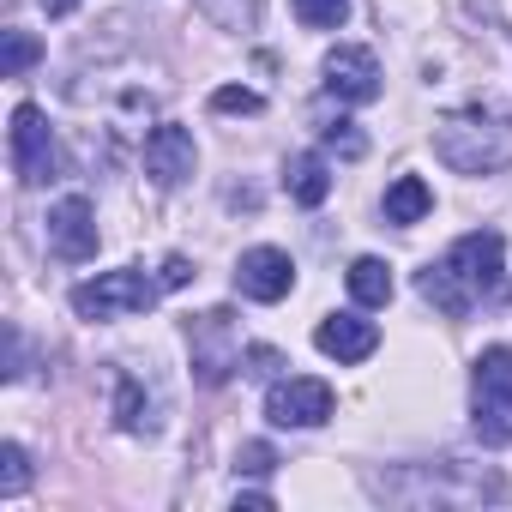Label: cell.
Listing matches in <instances>:
<instances>
[{
  "instance_id": "6da1fadb",
  "label": "cell",
  "mask_w": 512,
  "mask_h": 512,
  "mask_svg": "<svg viewBox=\"0 0 512 512\" xmlns=\"http://www.w3.org/2000/svg\"><path fill=\"white\" fill-rule=\"evenodd\" d=\"M500 260H506V241H500L494 229L458 235L446 260L416 278V290H422V302H434L446 320H464L476 302H500V290H506Z\"/></svg>"
},
{
  "instance_id": "7a4b0ae2",
  "label": "cell",
  "mask_w": 512,
  "mask_h": 512,
  "mask_svg": "<svg viewBox=\"0 0 512 512\" xmlns=\"http://www.w3.org/2000/svg\"><path fill=\"white\" fill-rule=\"evenodd\" d=\"M470 416L488 446H512V350L494 344L470 368Z\"/></svg>"
},
{
  "instance_id": "3957f363",
  "label": "cell",
  "mask_w": 512,
  "mask_h": 512,
  "mask_svg": "<svg viewBox=\"0 0 512 512\" xmlns=\"http://www.w3.org/2000/svg\"><path fill=\"white\" fill-rule=\"evenodd\" d=\"M157 290H163V284H151L139 266H127V272H103V278H91V284L73 290V314H79V320H127V314H151V308H157Z\"/></svg>"
},
{
  "instance_id": "277c9868",
  "label": "cell",
  "mask_w": 512,
  "mask_h": 512,
  "mask_svg": "<svg viewBox=\"0 0 512 512\" xmlns=\"http://www.w3.org/2000/svg\"><path fill=\"white\" fill-rule=\"evenodd\" d=\"M434 151H440L452 169H464V175H488V169H506V163H512V133H506V127H488V121L458 115V121H446V127H440Z\"/></svg>"
},
{
  "instance_id": "5b68a950",
  "label": "cell",
  "mask_w": 512,
  "mask_h": 512,
  "mask_svg": "<svg viewBox=\"0 0 512 512\" xmlns=\"http://www.w3.org/2000/svg\"><path fill=\"white\" fill-rule=\"evenodd\" d=\"M7 151H13V175H19L25 187H43V181L61 175V145H55V133H49V121H43L37 103H19V109H13Z\"/></svg>"
},
{
  "instance_id": "8992f818",
  "label": "cell",
  "mask_w": 512,
  "mask_h": 512,
  "mask_svg": "<svg viewBox=\"0 0 512 512\" xmlns=\"http://www.w3.org/2000/svg\"><path fill=\"white\" fill-rule=\"evenodd\" d=\"M187 344H193V374H199V386H223L241 362H247V350H241V338H235V320L217 308V314H199L193 326H187Z\"/></svg>"
},
{
  "instance_id": "52a82bcc",
  "label": "cell",
  "mask_w": 512,
  "mask_h": 512,
  "mask_svg": "<svg viewBox=\"0 0 512 512\" xmlns=\"http://www.w3.org/2000/svg\"><path fill=\"white\" fill-rule=\"evenodd\" d=\"M266 416L278 428H320L332 416V386L314 380V374H290V380H272L266 392Z\"/></svg>"
},
{
  "instance_id": "ba28073f",
  "label": "cell",
  "mask_w": 512,
  "mask_h": 512,
  "mask_svg": "<svg viewBox=\"0 0 512 512\" xmlns=\"http://www.w3.org/2000/svg\"><path fill=\"white\" fill-rule=\"evenodd\" d=\"M235 290L247 302H284L296 290V260L284 247H247L241 266H235Z\"/></svg>"
},
{
  "instance_id": "9c48e42d",
  "label": "cell",
  "mask_w": 512,
  "mask_h": 512,
  "mask_svg": "<svg viewBox=\"0 0 512 512\" xmlns=\"http://www.w3.org/2000/svg\"><path fill=\"white\" fill-rule=\"evenodd\" d=\"M326 91L338 103H374L380 97V61L374 49H356V43H338L326 55Z\"/></svg>"
},
{
  "instance_id": "30bf717a",
  "label": "cell",
  "mask_w": 512,
  "mask_h": 512,
  "mask_svg": "<svg viewBox=\"0 0 512 512\" xmlns=\"http://www.w3.org/2000/svg\"><path fill=\"white\" fill-rule=\"evenodd\" d=\"M49 247L61 253V260H91L97 253V211H91V199L67 193L49 211Z\"/></svg>"
},
{
  "instance_id": "8fae6325",
  "label": "cell",
  "mask_w": 512,
  "mask_h": 512,
  "mask_svg": "<svg viewBox=\"0 0 512 512\" xmlns=\"http://www.w3.org/2000/svg\"><path fill=\"white\" fill-rule=\"evenodd\" d=\"M193 163H199V151H193V133L187 127H157L145 139V175L157 187H181L193 175Z\"/></svg>"
},
{
  "instance_id": "7c38bea8",
  "label": "cell",
  "mask_w": 512,
  "mask_h": 512,
  "mask_svg": "<svg viewBox=\"0 0 512 512\" xmlns=\"http://www.w3.org/2000/svg\"><path fill=\"white\" fill-rule=\"evenodd\" d=\"M314 344H320V356H332V362H368V356L380 350V326L362 320V314H332V320H320Z\"/></svg>"
},
{
  "instance_id": "4fadbf2b",
  "label": "cell",
  "mask_w": 512,
  "mask_h": 512,
  "mask_svg": "<svg viewBox=\"0 0 512 512\" xmlns=\"http://www.w3.org/2000/svg\"><path fill=\"white\" fill-rule=\"evenodd\" d=\"M284 193H290L296 205H326V193H332V163H326L320 151L290 157V163H284Z\"/></svg>"
},
{
  "instance_id": "5bb4252c",
  "label": "cell",
  "mask_w": 512,
  "mask_h": 512,
  "mask_svg": "<svg viewBox=\"0 0 512 512\" xmlns=\"http://www.w3.org/2000/svg\"><path fill=\"white\" fill-rule=\"evenodd\" d=\"M428 211H434V193H428L422 175H398L386 187V223H422Z\"/></svg>"
},
{
  "instance_id": "9a60e30c",
  "label": "cell",
  "mask_w": 512,
  "mask_h": 512,
  "mask_svg": "<svg viewBox=\"0 0 512 512\" xmlns=\"http://www.w3.org/2000/svg\"><path fill=\"white\" fill-rule=\"evenodd\" d=\"M350 296H356L362 308H386V302H392V266L374 260V253H362V260L350 266Z\"/></svg>"
},
{
  "instance_id": "2e32d148",
  "label": "cell",
  "mask_w": 512,
  "mask_h": 512,
  "mask_svg": "<svg viewBox=\"0 0 512 512\" xmlns=\"http://www.w3.org/2000/svg\"><path fill=\"white\" fill-rule=\"evenodd\" d=\"M115 422H121L127 434H151V428H157V416H151V404H145V392H139V386H133L127 374L115 380Z\"/></svg>"
},
{
  "instance_id": "e0dca14e",
  "label": "cell",
  "mask_w": 512,
  "mask_h": 512,
  "mask_svg": "<svg viewBox=\"0 0 512 512\" xmlns=\"http://www.w3.org/2000/svg\"><path fill=\"white\" fill-rule=\"evenodd\" d=\"M199 7L223 31H253V25H260V0H199Z\"/></svg>"
},
{
  "instance_id": "ac0fdd59",
  "label": "cell",
  "mask_w": 512,
  "mask_h": 512,
  "mask_svg": "<svg viewBox=\"0 0 512 512\" xmlns=\"http://www.w3.org/2000/svg\"><path fill=\"white\" fill-rule=\"evenodd\" d=\"M37 37L31 31H7V37H0V73H7V79H19L25 67H37Z\"/></svg>"
},
{
  "instance_id": "d6986e66",
  "label": "cell",
  "mask_w": 512,
  "mask_h": 512,
  "mask_svg": "<svg viewBox=\"0 0 512 512\" xmlns=\"http://www.w3.org/2000/svg\"><path fill=\"white\" fill-rule=\"evenodd\" d=\"M296 19L308 31H338L350 19V0H296Z\"/></svg>"
},
{
  "instance_id": "ffe728a7",
  "label": "cell",
  "mask_w": 512,
  "mask_h": 512,
  "mask_svg": "<svg viewBox=\"0 0 512 512\" xmlns=\"http://www.w3.org/2000/svg\"><path fill=\"white\" fill-rule=\"evenodd\" d=\"M25 482H31V464H25V446L19 440H7L0 446V494H25Z\"/></svg>"
},
{
  "instance_id": "44dd1931",
  "label": "cell",
  "mask_w": 512,
  "mask_h": 512,
  "mask_svg": "<svg viewBox=\"0 0 512 512\" xmlns=\"http://www.w3.org/2000/svg\"><path fill=\"white\" fill-rule=\"evenodd\" d=\"M211 109H217V115H260L266 97L247 91V85H223V91H211Z\"/></svg>"
},
{
  "instance_id": "7402d4cb",
  "label": "cell",
  "mask_w": 512,
  "mask_h": 512,
  "mask_svg": "<svg viewBox=\"0 0 512 512\" xmlns=\"http://www.w3.org/2000/svg\"><path fill=\"white\" fill-rule=\"evenodd\" d=\"M235 470H241V476H272V470H278V452H272L266 440H247L241 458H235Z\"/></svg>"
},
{
  "instance_id": "603a6c76",
  "label": "cell",
  "mask_w": 512,
  "mask_h": 512,
  "mask_svg": "<svg viewBox=\"0 0 512 512\" xmlns=\"http://www.w3.org/2000/svg\"><path fill=\"white\" fill-rule=\"evenodd\" d=\"M278 368H284V356H278L272 344H253V350H247V368H241V374H253V380H278Z\"/></svg>"
},
{
  "instance_id": "cb8c5ba5",
  "label": "cell",
  "mask_w": 512,
  "mask_h": 512,
  "mask_svg": "<svg viewBox=\"0 0 512 512\" xmlns=\"http://www.w3.org/2000/svg\"><path fill=\"white\" fill-rule=\"evenodd\" d=\"M326 145H332V151H344V157H362V151H368V139H362V133H356L350 121H338V127H326Z\"/></svg>"
},
{
  "instance_id": "d4e9b609",
  "label": "cell",
  "mask_w": 512,
  "mask_h": 512,
  "mask_svg": "<svg viewBox=\"0 0 512 512\" xmlns=\"http://www.w3.org/2000/svg\"><path fill=\"white\" fill-rule=\"evenodd\" d=\"M163 290H181V284H193V266L181 260V253H169V260H163V278H157Z\"/></svg>"
},
{
  "instance_id": "484cf974",
  "label": "cell",
  "mask_w": 512,
  "mask_h": 512,
  "mask_svg": "<svg viewBox=\"0 0 512 512\" xmlns=\"http://www.w3.org/2000/svg\"><path fill=\"white\" fill-rule=\"evenodd\" d=\"M37 7H43L49 19H67V13H79V0H37Z\"/></svg>"
}]
</instances>
